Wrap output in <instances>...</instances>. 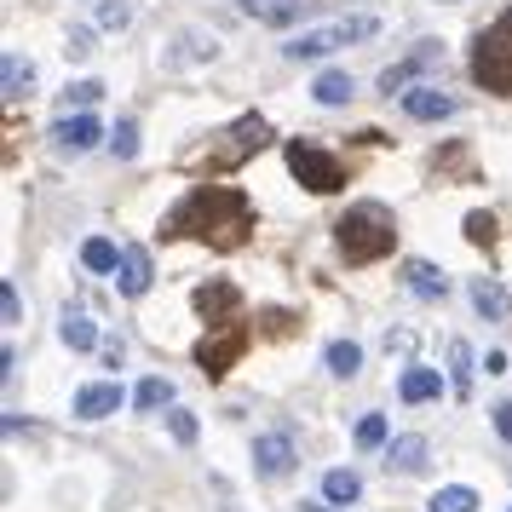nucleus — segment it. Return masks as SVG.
<instances>
[{"label": "nucleus", "mask_w": 512, "mask_h": 512, "mask_svg": "<svg viewBox=\"0 0 512 512\" xmlns=\"http://www.w3.org/2000/svg\"><path fill=\"white\" fill-rule=\"evenodd\" d=\"M162 236H196V242H208L219 254H231V248H242V242L254 236V208H248V196L231 190V185H196L185 202L162 219Z\"/></svg>", "instance_id": "f257e3e1"}, {"label": "nucleus", "mask_w": 512, "mask_h": 512, "mask_svg": "<svg viewBox=\"0 0 512 512\" xmlns=\"http://www.w3.org/2000/svg\"><path fill=\"white\" fill-rule=\"evenodd\" d=\"M334 242H340V259H346V265H374V259H386L397 248L392 208H380V202L346 208V219L334 225Z\"/></svg>", "instance_id": "f03ea898"}, {"label": "nucleus", "mask_w": 512, "mask_h": 512, "mask_svg": "<svg viewBox=\"0 0 512 512\" xmlns=\"http://www.w3.org/2000/svg\"><path fill=\"white\" fill-rule=\"evenodd\" d=\"M472 75L484 81V93L512 98V6L472 41Z\"/></svg>", "instance_id": "7ed1b4c3"}, {"label": "nucleus", "mask_w": 512, "mask_h": 512, "mask_svg": "<svg viewBox=\"0 0 512 512\" xmlns=\"http://www.w3.org/2000/svg\"><path fill=\"white\" fill-rule=\"evenodd\" d=\"M288 173L300 179L311 196H334V190H346V162L340 156H328L323 144H311V139H288Z\"/></svg>", "instance_id": "20e7f679"}, {"label": "nucleus", "mask_w": 512, "mask_h": 512, "mask_svg": "<svg viewBox=\"0 0 512 512\" xmlns=\"http://www.w3.org/2000/svg\"><path fill=\"white\" fill-rule=\"evenodd\" d=\"M265 144H271V121L265 116H236L225 133H213V144H208L202 162L208 167H236V162H248L254 150H265Z\"/></svg>", "instance_id": "39448f33"}, {"label": "nucleus", "mask_w": 512, "mask_h": 512, "mask_svg": "<svg viewBox=\"0 0 512 512\" xmlns=\"http://www.w3.org/2000/svg\"><path fill=\"white\" fill-rule=\"evenodd\" d=\"M248 340H254V328L242 323V317H236V323L208 328V340L196 346V363H202V374H208V380H219V374H231V369H236V357L248 351Z\"/></svg>", "instance_id": "423d86ee"}, {"label": "nucleus", "mask_w": 512, "mask_h": 512, "mask_svg": "<svg viewBox=\"0 0 512 512\" xmlns=\"http://www.w3.org/2000/svg\"><path fill=\"white\" fill-rule=\"evenodd\" d=\"M432 64H443V47L438 41H420L403 64H392V70H380V93L392 98V93H409V81H415L420 70H432Z\"/></svg>", "instance_id": "0eeeda50"}, {"label": "nucleus", "mask_w": 512, "mask_h": 512, "mask_svg": "<svg viewBox=\"0 0 512 512\" xmlns=\"http://www.w3.org/2000/svg\"><path fill=\"white\" fill-rule=\"evenodd\" d=\"M236 305H242V288H236V282H225V277H213V282H202V288H196V311L208 317V328L236 323Z\"/></svg>", "instance_id": "6e6552de"}, {"label": "nucleus", "mask_w": 512, "mask_h": 512, "mask_svg": "<svg viewBox=\"0 0 512 512\" xmlns=\"http://www.w3.org/2000/svg\"><path fill=\"white\" fill-rule=\"evenodd\" d=\"M254 472L259 478H288V472H294V438H288V432L254 438Z\"/></svg>", "instance_id": "1a4fd4ad"}, {"label": "nucleus", "mask_w": 512, "mask_h": 512, "mask_svg": "<svg viewBox=\"0 0 512 512\" xmlns=\"http://www.w3.org/2000/svg\"><path fill=\"white\" fill-rule=\"evenodd\" d=\"M52 139H58V150L81 156V150H93V144L110 139V133H104V121H98V116H64L58 127H52Z\"/></svg>", "instance_id": "9d476101"}, {"label": "nucleus", "mask_w": 512, "mask_h": 512, "mask_svg": "<svg viewBox=\"0 0 512 512\" xmlns=\"http://www.w3.org/2000/svg\"><path fill=\"white\" fill-rule=\"evenodd\" d=\"M150 277H156V271H150V254H144L139 242H127V248H121V265H116L121 294H133V300H139V294H150Z\"/></svg>", "instance_id": "9b49d317"}, {"label": "nucleus", "mask_w": 512, "mask_h": 512, "mask_svg": "<svg viewBox=\"0 0 512 512\" xmlns=\"http://www.w3.org/2000/svg\"><path fill=\"white\" fill-rule=\"evenodd\" d=\"M116 409H121V386L116 380H93V386L75 392V415L81 420H104V415H116Z\"/></svg>", "instance_id": "f8f14e48"}, {"label": "nucleus", "mask_w": 512, "mask_h": 512, "mask_svg": "<svg viewBox=\"0 0 512 512\" xmlns=\"http://www.w3.org/2000/svg\"><path fill=\"white\" fill-rule=\"evenodd\" d=\"M202 58H219V41L202 35V29H185V35L173 41V52H162L167 70H185V64H202Z\"/></svg>", "instance_id": "ddd939ff"}, {"label": "nucleus", "mask_w": 512, "mask_h": 512, "mask_svg": "<svg viewBox=\"0 0 512 512\" xmlns=\"http://www.w3.org/2000/svg\"><path fill=\"white\" fill-rule=\"evenodd\" d=\"M403 110L415 121H443V116H455V98L438 93V87H409L403 93Z\"/></svg>", "instance_id": "4468645a"}, {"label": "nucleus", "mask_w": 512, "mask_h": 512, "mask_svg": "<svg viewBox=\"0 0 512 512\" xmlns=\"http://www.w3.org/2000/svg\"><path fill=\"white\" fill-rule=\"evenodd\" d=\"M403 282H409V294H420V300H443L449 294V277H443L438 265H426V259H409L403 265Z\"/></svg>", "instance_id": "2eb2a0df"}, {"label": "nucleus", "mask_w": 512, "mask_h": 512, "mask_svg": "<svg viewBox=\"0 0 512 512\" xmlns=\"http://www.w3.org/2000/svg\"><path fill=\"white\" fill-rule=\"evenodd\" d=\"M334 47H346V41H340V24H328V29H311V35H294V41H288V58H294V64H300V58H328V52Z\"/></svg>", "instance_id": "dca6fc26"}, {"label": "nucleus", "mask_w": 512, "mask_h": 512, "mask_svg": "<svg viewBox=\"0 0 512 512\" xmlns=\"http://www.w3.org/2000/svg\"><path fill=\"white\" fill-rule=\"evenodd\" d=\"M397 397H403V403H432V397H443V374L438 369H403Z\"/></svg>", "instance_id": "f3484780"}, {"label": "nucleus", "mask_w": 512, "mask_h": 512, "mask_svg": "<svg viewBox=\"0 0 512 512\" xmlns=\"http://www.w3.org/2000/svg\"><path fill=\"white\" fill-rule=\"evenodd\" d=\"M248 18H259V24H271V29H282V24H294L305 12V0H236Z\"/></svg>", "instance_id": "a211bd4d"}, {"label": "nucleus", "mask_w": 512, "mask_h": 512, "mask_svg": "<svg viewBox=\"0 0 512 512\" xmlns=\"http://www.w3.org/2000/svg\"><path fill=\"white\" fill-rule=\"evenodd\" d=\"M363 495V478L351 472V466H334V472H323V501L328 507H351Z\"/></svg>", "instance_id": "6ab92c4d"}, {"label": "nucleus", "mask_w": 512, "mask_h": 512, "mask_svg": "<svg viewBox=\"0 0 512 512\" xmlns=\"http://www.w3.org/2000/svg\"><path fill=\"white\" fill-rule=\"evenodd\" d=\"M472 305H478L484 323H501V317H507V288H501L495 277H478L472 282Z\"/></svg>", "instance_id": "aec40b11"}, {"label": "nucleus", "mask_w": 512, "mask_h": 512, "mask_svg": "<svg viewBox=\"0 0 512 512\" xmlns=\"http://www.w3.org/2000/svg\"><path fill=\"white\" fill-rule=\"evenodd\" d=\"M386 466H392V472H420V466H426V438H415V432H409V438H392Z\"/></svg>", "instance_id": "412c9836"}, {"label": "nucleus", "mask_w": 512, "mask_h": 512, "mask_svg": "<svg viewBox=\"0 0 512 512\" xmlns=\"http://www.w3.org/2000/svg\"><path fill=\"white\" fill-rule=\"evenodd\" d=\"M323 363H328V374L351 380V374L363 369V346H357V340H334V346L323 351Z\"/></svg>", "instance_id": "4be33fe9"}, {"label": "nucleus", "mask_w": 512, "mask_h": 512, "mask_svg": "<svg viewBox=\"0 0 512 512\" xmlns=\"http://www.w3.org/2000/svg\"><path fill=\"white\" fill-rule=\"evenodd\" d=\"M58 334H64V346H70V351H93L98 346V323L87 317V311H70Z\"/></svg>", "instance_id": "5701e85b"}, {"label": "nucleus", "mask_w": 512, "mask_h": 512, "mask_svg": "<svg viewBox=\"0 0 512 512\" xmlns=\"http://www.w3.org/2000/svg\"><path fill=\"white\" fill-rule=\"evenodd\" d=\"M0 81H6V98H24V87L35 81V64L18 58V52H6V58H0Z\"/></svg>", "instance_id": "b1692460"}, {"label": "nucleus", "mask_w": 512, "mask_h": 512, "mask_svg": "<svg viewBox=\"0 0 512 512\" xmlns=\"http://www.w3.org/2000/svg\"><path fill=\"white\" fill-rule=\"evenodd\" d=\"M311 98H317V104H346L351 98V75L346 70H323L317 81H311Z\"/></svg>", "instance_id": "393cba45"}, {"label": "nucleus", "mask_w": 512, "mask_h": 512, "mask_svg": "<svg viewBox=\"0 0 512 512\" xmlns=\"http://www.w3.org/2000/svg\"><path fill=\"white\" fill-rule=\"evenodd\" d=\"M81 265H87V271H116L121 248L116 242H104V236H87V242H81Z\"/></svg>", "instance_id": "a878e982"}, {"label": "nucleus", "mask_w": 512, "mask_h": 512, "mask_svg": "<svg viewBox=\"0 0 512 512\" xmlns=\"http://www.w3.org/2000/svg\"><path fill=\"white\" fill-rule=\"evenodd\" d=\"M133 403H139L144 415H156V409H167V403H173V380H162V374H150V380H139V392H133Z\"/></svg>", "instance_id": "bb28decb"}, {"label": "nucleus", "mask_w": 512, "mask_h": 512, "mask_svg": "<svg viewBox=\"0 0 512 512\" xmlns=\"http://www.w3.org/2000/svg\"><path fill=\"white\" fill-rule=\"evenodd\" d=\"M449 380H455V397L472 392V346H466V340L449 346Z\"/></svg>", "instance_id": "cd10ccee"}, {"label": "nucleus", "mask_w": 512, "mask_h": 512, "mask_svg": "<svg viewBox=\"0 0 512 512\" xmlns=\"http://www.w3.org/2000/svg\"><path fill=\"white\" fill-rule=\"evenodd\" d=\"M472 507H478V495H472L466 484H449V489H438V495L426 501V512H472Z\"/></svg>", "instance_id": "c85d7f7f"}, {"label": "nucleus", "mask_w": 512, "mask_h": 512, "mask_svg": "<svg viewBox=\"0 0 512 512\" xmlns=\"http://www.w3.org/2000/svg\"><path fill=\"white\" fill-rule=\"evenodd\" d=\"M386 443V415H363L357 420V449H380Z\"/></svg>", "instance_id": "c756f323"}, {"label": "nucleus", "mask_w": 512, "mask_h": 512, "mask_svg": "<svg viewBox=\"0 0 512 512\" xmlns=\"http://www.w3.org/2000/svg\"><path fill=\"white\" fill-rule=\"evenodd\" d=\"M98 24L104 29H127L133 24V6H127V0H98Z\"/></svg>", "instance_id": "7c9ffc66"}, {"label": "nucleus", "mask_w": 512, "mask_h": 512, "mask_svg": "<svg viewBox=\"0 0 512 512\" xmlns=\"http://www.w3.org/2000/svg\"><path fill=\"white\" fill-rule=\"evenodd\" d=\"M98 98H104V87H98V81H75L70 93H64V110H70V104H75V110H93Z\"/></svg>", "instance_id": "2f4dec72"}, {"label": "nucleus", "mask_w": 512, "mask_h": 512, "mask_svg": "<svg viewBox=\"0 0 512 512\" xmlns=\"http://www.w3.org/2000/svg\"><path fill=\"white\" fill-rule=\"evenodd\" d=\"M110 144H116V156H121V162H127V156H139V127H133V121H116Z\"/></svg>", "instance_id": "473e14b6"}, {"label": "nucleus", "mask_w": 512, "mask_h": 512, "mask_svg": "<svg viewBox=\"0 0 512 512\" xmlns=\"http://www.w3.org/2000/svg\"><path fill=\"white\" fill-rule=\"evenodd\" d=\"M466 242H495V219L489 213H466Z\"/></svg>", "instance_id": "72a5a7b5"}, {"label": "nucleus", "mask_w": 512, "mask_h": 512, "mask_svg": "<svg viewBox=\"0 0 512 512\" xmlns=\"http://www.w3.org/2000/svg\"><path fill=\"white\" fill-rule=\"evenodd\" d=\"M167 426H173V438H179V443H196V415H190V409H173Z\"/></svg>", "instance_id": "f704fd0d"}, {"label": "nucleus", "mask_w": 512, "mask_h": 512, "mask_svg": "<svg viewBox=\"0 0 512 512\" xmlns=\"http://www.w3.org/2000/svg\"><path fill=\"white\" fill-rule=\"evenodd\" d=\"M64 52H70V58H93V35H87V29H70V35H64Z\"/></svg>", "instance_id": "c9c22d12"}, {"label": "nucleus", "mask_w": 512, "mask_h": 512, "mask_svg": "<svg viewBox=\"0 0 512 512\" xmlns=\"http://www.w3.org/2000/svg\"><path fill=\"white\" fill-rule=\"evenodd\" d=\"M0 311H6V323H18V317H24V305H18V288H12V282L0 288Z\"/></svg>", "instance_id": "e433bc0d"}, {"label": "nucleus", "mask_w": 512, "mask_h": 512, "mask_svg": "<svg viewBox=\"0 0 512 512\" xmlns=\"http://www.w3.org/2000/svg\"><path fill=\"white\" fill-rule=\"evenodd\" d=\"M495 432L512 443V397H507V403H495Z\"/></svg>", "instance_id": "4c0bfd02"}, {"label": "nucleus", "mask_w": 512, "mask_h": 512, "mask_svg": "<svg viewBox=\"0 0 512 512\" xmlns=\"http://www.w3.org/2000/svg\"><path fill=\"white\" fill-rule=\"evenodd\" d=\"M305 512H334V507H305Z\"/></svg>", "instance_id": "58836bf2"}]
</instances>
